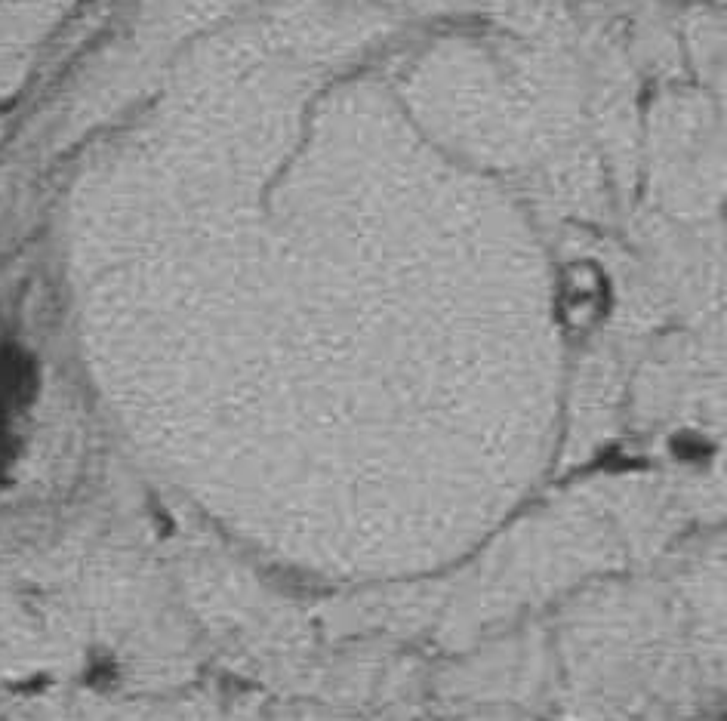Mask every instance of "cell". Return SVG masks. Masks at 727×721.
I'll return each mask as SVG.
<instances>
[{
    "instance_id": "obj_1",
    "label": "cell",
    "mask_w": 727,
    "mask_h": 721,
    "mask_svg": "<svg viewBox=\"0 0 727 721\" xmlns=\"http://www.w3.org/2000/svg\"><path fill=\"white\" fill-rule=\"evenodd\" d=\"M37 395V364L13 339L0 343V472L16 453V429Z\"/></svg>"
},
{
    "instance_id": "obj_2",
    "label": "cell",
    "mask_w": 727,
    "mask_h": 721,
    "mask_svg": "<svg viewBox=\"0 0 727 721\" xmlns=\"http://www.w3.org/2000/svg\"><path fill=\"white\" fill-rule=\"evenodd\" d=\"M607 309V284L592 265H573L570 287L564 293V312L567 321L580 330H589L598 324V318Z\"/></svg>"
}]
</instances>
